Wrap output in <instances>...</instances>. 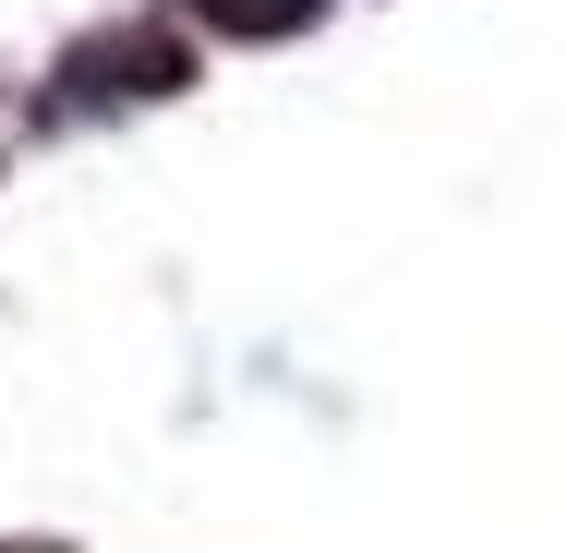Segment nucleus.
<instances>
[{"mask_svg":"<svg viewBox=\"0 0 566 553\" xmlns=\"http://www.w3.org/2000/svg\"><path fill=\"white\" fill-rule=\"evenodd\" d=\"M12 553H49V542H12Z\"/></svg>","mask_w":566,"mask_h":553,"instance_id":"obj_3","label":"nucleus"},{"mask_svg":"<svg viewBox=\"0 0 566 553\" xmlns=\"http://www.w3.org/2000/svg\"><path fill=\"white\" fill-rule=\"evenodd\" d=\"M181 85H193V49L169 24H120V36H85L61 61V97H97V109H120V97H181Z\"/></svg>","mask_w":566,"mask_h":553,"instance_id":"obj_1","label":"nucleus"},{"mask_svg":"<svg viewBox=\"0 0 566 553\" xmlns=\"http://www.w3.org/2000/svg\"><path fill=\"white\" fill-rule=\"evenodd\" d=\"M206 24H229V36H302L314 24V0H193Z\"/></svg>","mask_w":566,"mask_h":553,"instance_id":"obj_2","label":"nucleus"}]
</instances>
